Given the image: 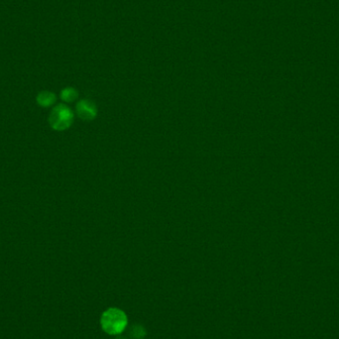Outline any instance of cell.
I'll use <instances>...</instances> for the list:
<instances>
[{
    "mask_svg": "<svg viewBox=\"0 0 339 339\" xmlns=\"http://www.w3.org/2000/svg\"><path fill=\"white\" fill-rule=\"evenodd\" d=\"M56 102V96L51 92H41L37 96V103L42 107L52 106Z\"/></svg>",
    "mask_w": 339,
    "mask_h": 339,
    "instance_id": "cell-4",
    "label": "cell"
},
{
    "mask_svg": "<svg viewBox=\"0 0 339 339\" xmlns=\"http://www.w3.org/2000/svg\"><path fill=\"white\" fill-rule=\"evenodd\" d=\"M119 339H122V338H119Z\"/></svg>",
    "mask_w": 339,
    "mask_h": 339,
    "instance_id": "cell-7",
    "label": "cell"
},
{
    "mask_svg": "<svg viewBox=\"0 0 339 339\" xmlns=\"http://www.w3.org/2000/svg\"><path fill=\"white\" fill-rule=\"evenodd\" d=\"M76 113L81 119L91 121L97 117L98 108L94 102L82 100L76 104Z\"/></svg>",
    "mask_w": 339,
    "mask_h": 339,
    "instance_id": "cell-3",
    "label": "cell"
},
{
    "mask_svg": "<svg viewBox=\"0 0 339 339\" xmlns=\"http://www.w3.org/2000/svg\"><path fill=\"white\" fill-rule=\"evenodd\" d=\"M146 334V331L144 330V328L140 325H135L132 327L131 329V335L132 337L135 339H141L143 338Z\"/></svg>",
    "mask_w": 339,
    "mask_h": 339,
    "instance_id": "cell-6",
    "label": "cell"
},
{
    "mask_svg": "<svg viewBox=\"0 0 339 339\" xmlns=\"http://www.w3.org/2000/svg\"><path fill=\"white\" fill-rule=\"evenodd\" d=\"M73 122V113L65 104H59L53 108L49 116V123L54 130L64 131Z\"/></svg>",
    "mask_w": 339,
    "mask_h": 339,
    "instance_id": "cell-2",
    "label": "cell"
},
{
    "mask_svg": "<svg viewBox=\"0 0 339 339\" xmlns=\"http://www.w3.org/2000/svg\"><path fill=\"white\" fill-rule=\"evenodd\" d=\"M126 325L127 317L122 310L118 308H109L103 312L102 329L108 334H118L125 329Z\"/></svg>",
    "mask_w": 339,
    "mask_h": 339,
    "instance_id": "cell-1",
    "label": "cell"
},
{
    "mask_svg": "<svg viewBox=\"0 0 339 339\" xmlns=\"http://www.w3.org/2000/svg\"><path fill=\"white\" fill-rule=\"evenodd\" d=\"M77 92L73 88H66L61 92V99L66 102H74L77 99Z\"/></svg>",
    "mask_w": 339,
    "mask_h": 339,
    "instance_id": "cell-5",
    "label": "cell"
}]
</instances>
